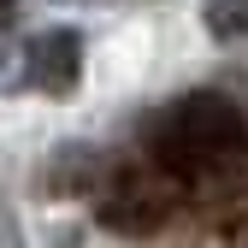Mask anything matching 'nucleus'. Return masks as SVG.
Masks as SVG:
<instances>
[{
	"label": "nucleus",
	"instance_id": "2",
	"mask_svg": "<svg viewBox=\"0 0 248 248\" xmlns=\"http://www.w3.org/2000/svg\"><path fill=\"white\" fill-rule=\"evenodd\" d=\"M183 207H189V195H183V183L166 166H112L101 177V189H95L101 225L118 231V236H154Z\"/></svg>",
	"mask_w": 248,
	"mask_h": 248
},
{
	"label": "nucleus",
	"instance_id": "4",
	"mask_svg": "<svg viewBox=\"0 0 248 248\" xmlns=\"http://www.w3.org/2000/svg\"><path fill=\"white\" fill-rule=\"evenodd\" d=\"M207 30L219 42H242L248 36V0H207Z\"/></svg>",
	"mask_w": 248,
	"mask_h": 248
},
{
	"label": "nucleus",
	"instance_id": "1",
	"mask_svg": "<svg viewBox=\"0 0 248 248\" xmlns=\"http://www.w3.org/2000/svg\"><path fill=\"white\" fill-rule=\"evenodd\" d=\"M148 154H154V166H166L177 183H189L213 160L248 154V118H242V107L231 95L195 89V95L171 101L160 118L148 124Z\"/></svg>",
	"mask_w": 248,
	"mask_h": 248
},
{
	"label": "nucleus",
	"instance_id": "5",
	"mask_svg": "<svg viewBox=\"0 0 248 248\" xmlns=\"http://www.w3.org/2000/svg\"><path fill=\"white\" fill-rule=\"evenodd\" d=\"M12 24H18V0H0V36H6Z\"/></svg>",
	"mask_w": 248,
	"mask_h": 248
},
{
	"label": "nucleus",
	"instance_id": "3",
	"mask_svg": "<svg viewBox=\"0 0 248 248\" xmlns=\"http://www.w3.org/2000/svg\"><path fill=\"white\" fill-rule=\"evenodd\" d=\"M77 71H83V36H77V30L59 24V30L30 36V47H24V83L30 89L65 101L71 89H77Z\"/></svg>",
	"mask_w": 248,
	"mask_h": 248
}]
</instances>
